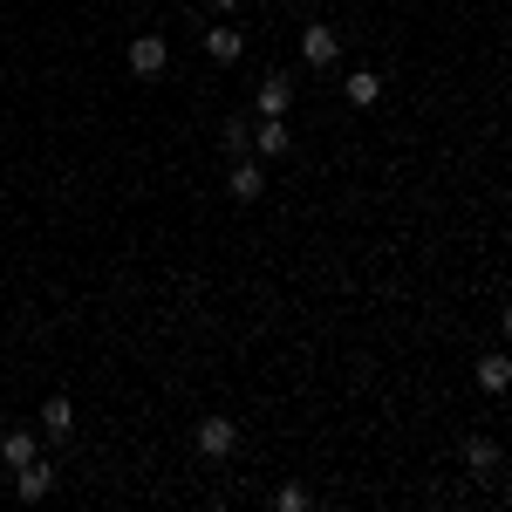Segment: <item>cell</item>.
<instances>
[{
	"instance_id": "6da1fadb",
	"label": "cell",
	"mask_w": 512,
	"mask_h": 512,
	"mask_svg": "<svg viewBox=\"0 0 512 512\" xmlns=\"http://www.w3.org/2000/svg\"><path fill=\"white\" fill-rule=\"evenodd\" d=\"M164 69H171V48H164V35H137V41H130V76L158 82Z\"/></svg>"
},
{
	"instance_id": "7a4b0ae2",
	"label": "cell",
	"mask_w": 512,
	"mask_h": 512,
	"mask_svg": "<svg viewBox=\"0 0 512 512\" xmlns=\"http://www.w3.org/2000/svg\"><path fill=\"white\" fill-rule=\"evenodd\" d=\"M335 55H342V35H335L328 21H308V35H301V62H308V69H328Z\"/></svg>"
},
{
	"instance_id": "3957f363",
	"label": "cell",
	"mask_w": 512,
	"mask_h": 512,
	"mask_svg": "<svg viewBox=\"0 0 512 512\" xmlns=\"http://www.w3.org/2000/svg\"><path fill=\"white\" fill-rule=\"evenodd\" d=\"M198 451H205V458H233L239 431L226 424V417H205V424H198Z\"/></svg>"
},
{
	"instance_id": "277c9868",
	"label": "cell",
	"mask_w": 512,
	"mask_h": 512,
	"mask_svg": "<svg viewBox=\"0 0 512 512\" xmlns=\"http://www.w3.org/2000/svg\"><path fill=\"white\" fill-rule=\"evenodd\" d=\"M478 390H485V396H506L512 390V355L506 349L478 355Z\"/></svg>"
},
{
	"instance_id": "5b68a950",
	"label": "cell",
	"mask_w": 512,
	"mask_h": 512,
	"mask_svg": "<svg viewBox=\"0 0 512 512\" xmlns=\"http://www.w3.org/2000/svg\"><path fill=\"white\" fill-rule=\"evenodd\" d=\"M205 55H212V62H219V69H233L239 55H246V35H239V28H226V21H219V28H205Z\"/></svg>"
},
{
	"instance_id": "8992f818",
	"label": "cell",
	"mask_w": 512,
	"mask_h": 512,
	"mask_svg": "<svg viewBox=\"0 0 512 512\" xmlns=\"http://www.w3.org/2000/svg\"><path fill=\"white\" fill-rule=\"evenodd\" d=\"M14 492H21V499H48V492H55V465H48V458H28V465L14 472Z\"/></svg>"
},
{
	"instance_id": "52a82bcc",
	"label": "cell",
	"mask_w": 512,
	"mask_h": 512,
	"mask_svg": "<svg viewBox=\"0 0 512 512\" xmlns=\"http://www.w3.org/2000/svg\"><path fill=\"white\" fill-rule=\"evenodd\" d=\"M226 192H233V198H260V192H267V171H260V158H239L233 171H226Z\"/></svg>"
},
{
	"instance_id": "ba28073f",
	"label": "cell",
	"mask_w": 512,
	"mask_h": 512,
	"mask_svg": "<svg viewBox=\"0 0 512 512\" xmlns=\"http://www.w3.org/2000/svg\"><path fill=\"white\" fill-rule=\"evenodd\" d=\"M28 458H41L35 431H7V437H0V465H7V472H21Z\"/></svg>"
},
{
	"instance_id": "9c48e42d",
	"label": "cell",
	"mask_w": 512,
	"mask_h": 512,
	"mask_svg": "<svg viewBox=\"0 0 512 512\" xmlns=\"http://www.w3.org/2000/svg\"><path fill=\"white\" fill-rule=\"evenodd\" d=\"M465 472H472V478L499 472V444H492V437H465Z\"/></svg>"
},
{
	"instance_id": "30bf717a",
	"label": "cell",
	"mask_w": 512,
	"mask_h": 512,
	"mask_svg": "<svg viewBox=\"0 0 512 512\" xmlns=\"http://www.w3.org/2000/svg\"><path fill=\"white\" fill-rule=\"evenodd\" d=\"M287 144H294V137H287V123H280V117H267L260 130H253V151H260V158H287Z\"/></svg>"
},
{
	"instance_id": "8fae6325",
	"label": "cell",
	"mask_w": 512,
	"mask_h": 512,
	"mask_svg": "<svg viewBox=\"0 0 512 512\" xmlns=\"http://www.w3.org/2000/svg\"><path fill=\"white\" fill-rule=\"evenodd\" d=\"M287 103H294V82H287V76L260 82V117H287Z\"/></svg>"
},
{
	"instance_id": "7c38bea8",
	"label": "cell",
	"mask_w": 512,
	"mask_h": 512,
	"mask_svg": "<svg viewBox=\"0 0 512 512\" xmlns=\"http://www.w3.org/2000/svg\"><path fill=\"white\" fill-rule=\"evenodd\" d=\"M69 424H76V403H69V396H48V403H41V431L69 437Z\"/></svg>"
},
{
	"instance_id": "4fadbf2b",
	"label": "cell",
	"mask_w": 512,
	"mask_h": 512,
	"mask_svg": "<svg viewBox=\"0 0 512 512\" xmlns=\"http://www.w3.org/2000/svg\"><path fill=\"white\" fill-rule=\"evenodd\" d=\"M349 103H355V110L383 103V76H376V69H355V76H349Z\"/></svg>"
},
{
	"instance_id": "5bb4252c",
	"label": "cell",
	"mask_w": 512,
	"mask_h": 512,
	"mask_svg": "<svg viewBox=\"0 0 512 512\" xmlns=\"http://www.w3.org/2000/svg\"><path fill=\"white\" fill-rule=\"evenodd\" d=\"M274 506H280V512H308V506H315V492H308V485H280Z\"/></svg>"
},
{
	"instance_id": "9a60e30c",
	"label": "cell",
	"mask_w": 512,
	"mask_h": 512,
	"mask_svg": "<svg viewBox=\"0 0 512 512\" xmlns=\"http://www.w3.org/2000/svg\"><path fill=\"white\" fill-rule=\"evenodd\" d=\"M246 144H253L246 123H226V130H219V151H226V158H246Z\"/></svg>"
},
{
	"instance_id": "2e32d148",
	"label": "cell",
	"mask_w": 512,
	"mask_h": 512,
	"mask_svg": "<svg viewBox=\"0 0 512 512\" xmlns=\"http://www.w3.org/2000/svg\"><path fill=\"white\" fill-rule=\"evenodd\" d=\"M499 328H506V342H512V308H506V315H499Z\"/></svg>"
},
{
	"instance_id": "e0dca14e",
	"label": "cell",
	"mask_w": 512,
	"mask_h": 512,
	"mask_svg": "<svg viewBox=\"0 0 512 512\" xmlns=\"http://www.w3.org/2000/svg\"><path fill=\"white\" fill-rule=\"evenodd\" d=\"M212 7H219V14H233V7H239V0H212Z\"/></svg>"
}]
</instances>
